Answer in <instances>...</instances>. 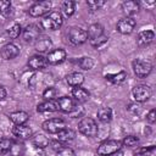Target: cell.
<instances>
[{
	"label": "cell",
	"mask_w": 156,
	"mask_h": 156,
	"mask_svg": "<svg viewBox=\"0 0 156 156\" xmlns=\"http://www.w3.org/2000/svg\"><path fill=\"white\" fill-rule=\"evenodd\" d=\"M87 35H88V40L90 45L94 48H100L104 44H106L108 40V37L105 34L104 27L100 23L90 24L87 30Z\"/></svg>",
	"instance_id": "cell-1"
},
{
	"label": "cell",
	"mask_w": 156,
	"mask_h": 156,
	"mask_svg": "<svg viewBox=\"0 0 156 156\" xmlns=\"http://www.w3.org/2000/svg\"><path fill=\"white\" fill-rule=\"evenodd\" d=\"M63 23V17L62 13L58 11H50L48 15L43 17L40 21V27L44 29H50V30H56L58 29Z\"/></svg>",
	"instance_id": "cell-2"
},
{
	"label": "cell",
	"mask_w": 156,
	"mask_h": 156,
	"mask_svg": "<svg viewBox=\"0 0 156 156\" xmlns=\"http://www.w3.org/2000/svg\"><path fill=\"white\" fill-rule=\"evenodd\" d=\"M78 130L85 136H95L99 132L96 122L90 117H84L78 123Z\"/></svg>",
	"instance_id": "cell-3"
},
{
	"label": "cell",
	"mask_w": 156,
	"mask_h": 156,
	"mask_svg": "<svg viewBox=\"0 0 156 156\" xmlns=\"http://www.w3.org/2000/svg\"><path fill=\"white\" fill-rule=\"evenodd\" d=\"M122 147V143L119 140H113V139H110V140H105L102 141L99 147H98V155L100 156H110L112 155L113 152L121 150Z\"/></svg>",
	"instance_id": "cell-4"
},
{
	"label": "cell",
	"mask_w": 156,
	"mask_h": 156,
	"mask_svg": "<svg viewBox=\"0 0 156 156\" xmlns=\"http://www.w3.org/2000/svg\"><path fill=\"white\" fill-rule=\"evenodd\" d=\"M133 66V72L136 77L139 78H145L146 76L150 74L151 69H152V65L151 62L149 61H145V60H140V58H136L133 61L132 63Z\"/></svg>",
	"instance_id": "cell-5"
},
{
	"label": "cell",
	"mask_w": 156,
	"mask_h": 156,
	"mask_svg": "<svg viewBox=\"0 0 156 156\" xmlns=\"http://www.w3.org/2000/svg\"><path fill=\"white\" fill-rule=\"evenodd\" d=\"M41 128L49 134H57L62 129L67 128V124L61 118H50L41 124Z\"/></svg>",
	"instance_id": "cell-6"
},
{
	"label": "cell",
	"mask_w": 156,
	"mask_h": 156,
	"mask_svg": "<svg viewBox=\"0 0 156 156\" xmlns=\"http://www.w3.org/2000/svg\"><path fill=\"white\" fill-rule=\"evenodd\" d=\"M52 7V4L51 1L49 0H44V1H37L35 4H33L28 12L32 17H39V16H44V15H48L50 12Z\"/></svg>",
	"instance_id": "cell-7"
},
{
	"label": "cell",
	"mask_w": 156,
	"mask_h": 156,
	"mask_svg": "<svg viewBox=\"0 0 156 156\" xmlns=\"http://www.w3.org/2000/svg\"><path fill=\"white\" fill-rule=\"evenodd\" d=\"M68 40L73 45L84 44L88 40L87 30L83 29V28H80V27H73V28H71L69 32H68Z\"/></svg>",
	"instance_id": "cell-8"
},
{
	"label": "cell",
	"mask_w": 156,
	"mask_h": 156,
	"mask_svg": "<svg viewBox=\"0 0 156 156\" xmlns=\"http://www.w3.org/2000/svg\"><path fill=\"white\" fill-rule=\"evenodd\" d=\"M132 94L136 102H145L151 96V88L146 84H139L133 88Z\"/></svg>",
	"instance_id": "cell-9"
},
{
	"label": "cell",
	"mask_w": 156,
	"mask_h": 156,
	"mask_svg": "<svg viewBox=\"0 0 156 156\" xmlns=\"http://www.w3.org/2000/svg\"><path fill=\"white\" fill-rule=\"evenodd\" d=\"M41 27L39 24H28L23 30H22V38L27 43H34L39 35H40Z\"/></svg>",
	"instance_id": "cell-10"
},
{
	"label": "cell",
	"mask_w": 156,
	"mask_h": 156,
	"mask_svg": "<svg viewBox=\"0 0 156 156\" xmlns=\"http://www.w3.org/2000/svg\"><path fill=\"white\" fill-rule=\"evenodd\" d=\"M135 27V20L132 17H123L117 22V30L121 34H130L134 30Z\"/></svg>",
	"instance_id": "cell-11"
},
{
	"label": "cell",
	"mask_w": 156,
	"mask_h": 156,
	"mask_svg": "<svg viewBox=\"0 0 156 156\" xmlns=\"http://www.w3.org/2000/svg\"><path fill=\"white\" fill-rule=\"evenodd\" d=\"M0 55L4 60H13L20 55V48L13 43H9L1 48Z\"/></svg>",
	"instance_id": "cell-12"
},
{
	"label": "cell",
	"mask_w": 156,
	"mask_h": 156,
	"mask_svg": "<svg viewBox=\"0 0 156 156\" xmlns=\"http://www.w3.org/2000/svg\"><path fill=\"white\" fill-rule=\"evenodd\" d=\"M66 56H67V54L63 49H55V50L49 51V54L46 56V60H48V63L58 65V63H62L66 60Z\"/></svg>",
	"instance_id": "cell-13"
},
{
	"label": "cell",
	"mask_w": 156,
	"mask_h": 156,
	"mask_svg": "<svg viewBox=\"0 0 156 156\" xmlns=\"http://www.w3.org/2000/svg\"><path fill=\"white\" fill-rule=\"evenodd\" d=\"M34 44V48L38 52H46L51 49L52 46V41L51 39L48 37V35H39V38L33 43Z\"/></svg>",
	"instance_id": "cell-14"
},
{
	"label": "cell",
	"mask_w": 156,
	"mask_h": 156,
	"mask_svg": "<svg viewBox=\"0 0 156 156\" xmlns=\"http://www.w3.org/2000/svg\"><path fill=\"white\" fill-rule=\"evenodd\" d=\"M48 60L43 55H34L28 60V66L34 71L44 69L45 67H48Z\"/></svg>",
	"instance_id": "cell-15"
},
{
	"label": "cell",
	"mask_w": 156,
	"mask_h": 156,
	"mask_svg": "<svg viewBox=\"0 0 156 156\" xmlns=\"http://www.w3.org/2000/svg\"><path fill=\"white\" fill-rule=\"evenodd\" d=\"M12 134L20 140H27L32 136V129L26 124H20L12 128Z\"/></svg>",
	"instance_id": "cell-16"
},
{
	"label": "cell",
	"mask_w": 156,
	"mask_h": 156,
	"mask_svg": "<svg viewBox=\"0 0 156 156\" xmlns=\"http://www.w3.org/2000/svg\"><path fill=\"white\" fill-rule=\"evenodd\" d=\"M56 102H57L58 110L62 111V112H65V113L71 112V110H72V108L74 107V105H76L74 100H73L72 98H68V96H62V98L57 99Z\"/></svg>",
	"instance_id": "cell-17"
},
{
	"label": "cell",
	"mask_w": 156,
	"mask_h": 156,
	"mask_svg": "<svg viewBox=\"0 0 156 156\" xmlns=\"http://www.w3.org/2000/svg\"><path fill=\"white\" fill-rule=\"evenodd\" d=\"M121 7H122V11L126 15V17H130L132 15H134L139 11L140 5H139V2H136L134 0H128V1H124Z\"/></svg>",
	"instance_id": "cell-18"
},
{
	"label": "cell",
	"mask_w": 156,
	"mask_h": 156,
	"mask_svg": "<svg viewBox=\"0 0 156 156\" xmlns=\"http://www.w3.org/2000/svg\"><path fill=\"white\" fill-rule=\"evenodd\" d=\"M66 82L68 85L76 88V87H80L84 82V76L80 72H72L66 77Z\"/></svg>",
	"instance_id": "cell-19"
},
{
	"label": "cell",
	"mask_w": 156,
	"mask_h": 156,
	"mask_svg": "<svg viewBox=\"0 0 156 156\" xmlns=\"http://www.w3.org/2000/svg\"><path fill=\"white\" fill-rule=\"evenodd\" d=\"M57 110H58V106H57L56 100H46L44 102H40L37 106L38 112H54Z\"/></svg>",
	"instance_id": "cell-20"
},
{
	"label": "cell",
	"mask_w": 156,
	"mask_h": 156,
	"mask_svg": "<svg viewBox=\"0 0 156 156\" xmlns=\"http://www.w3.org/2000/svg\"><path fill=\"white\" fill-rule=\"evenodd\" d=\"M10 119L15 123V126H20V124H24L29 119V115L24 111H16L10 113Z\"/></svg>",
	"instance_id": "cell-21"
},
{
	"label": "cell",
	"mask_w": 156,
	"mask_h": 156,
	"mask_svg": "<svg viewBox=\"0 0 156 156\" xmlns=\"http://www.w3.org/2000/svg\"><path fill=\"white\" fill-rule=\"evenodd\" d=\"M72 96L76 101L83 102V101H87L89 99V91L82 87H76L72 89Z\"/></svg>",
	"instance_id": "cell-22"
},
{
	"label": "cell",
	"mask_w": 156,
	"mask_h": 156,
	"mask_svg": "<svg viewBox=\"0 0 156 156\" xmlns=\"http://www.w3.org/2000/svg\"><path fill=\"white\" fill-rule=\"evenodd\" d=\"M56 136H57V140L60 143H68V141H72L76 138V132L69 129V128H65L61 132H58L56 134Z\"/></svg>",
	"instance_id": "cell-23"
},
{
	"label": "cell",
	"mask_w": 156,
	"mask_h": 156,
	"mask_svg": "<svg viewBox=\"0 0 156 156\" xmlns=\"http://www.w3.org/2000/svg\"><path fill=\"white\" fill-rule=\"evenodd\" d=\"M155 39V33L152 30H143L138 34V44L139 45H147Z\"/></svg>",
	"instance_id": "cell-24"
},
{
	"label": "cell",
	"mask_w": 156,
	"mask_h": 156,
	"mask_svg": "<svg viewBox=\"0 0 156 156\" xmlns=\"http://www.w3.org/2000/svg\"><path fill=\"white\" fill-rule=\"evenodd\" d=\"M32 143L34 144V146H37L39 149H45L46 146H49L50 140L44 134H37V135H34L32 138Z\"/></svg>",
	"instance_id": "cell-25"
},
{
	"label": "cell",
	"mask_w": 156,
	"mask_h": 156,
	"mask_svg": "<svg viewBox=\"0 0 156 156\" xmlns=\"http://www.w3.org/2000/svg\"><path fill=\"white\" fill-rule=\"evenodd\" d=\"M105 78H106L108 82L113 83V84H121V83H123V82L127 79V72L121 71V72H118V73L106 74V76H105Z\"/></svg>",
	"instance_id": "cell-26"
},
{
	"label": "cell",
	"mask_w": 156,
	"mask_h": 156,
	"mask_svg": "<svg viewBox=\"0 0 156 156\" xmlns=\"http://www.w3.org/2000/svg\"><path fill=\"white\" fill-rule=\"evenodd\" d=\"M98 118L102 123H107L112 119V110L110 107H101L98 110Z\"/></svg>",
	"instance_id": "cell-27"
},
{
	"label": "cell",
	"mask_w": 156,
	"mask_h": 156,
	"mask_svg": "<svg viewBox=\"0 0 156 156\" xmlns=\"http://www.w3.org/2000/svg\"><path fill=\"white\" fill-rule=\"evenodd\" d=\"M61 10H62V13L66 16V17H71L73 13H74V10H76V2L74 1H63L61 4Z\"/></svg>",
	"instance_id": "cell-28"
},
{
	"label": "cell",
	"mask_w": 156,
	"mask_h": 156,
	"mask_svg": "<svg viewBox=\"0 0 156 156\" xmlns=\"http://www.w3.org/2000/svg\"><path fill=\"white\" fill-rule=\"evenodd\" d=\"M12 143H13V140L12 139H9V138L0 139V156H4L6 154H9Z\"/></svg>",
	"instance_id": "cell-29"
},
{
	"label": "cell",
	"mask_w": 156,
	"mask_h": 156,
	"mask_svg": "<svg viewBox=\"0 0 156 156\" xmlns=\"http://www.w3.org/2000/svg\"><path fill=\"white\" fill-rule=\"evenodd\" d=\"M12 4L9 0H0V15L4 17H7L11 13Z\"/></svg>",
	"instance_id": "cell-30"
},
{
	"label": "cell",
	"mask_w": 156,
	"mask_h": 156,
	"mask_svg": "<svg viewBox=\"0 0 156 156\" xmlns=\"http://www.w3.org/2000/svg\"><path fill=\"white\" fill-rule=\"evenodd\" d=\"M121 143H122V145H124L127 147H135L139 145V138L135 135H128Z\"/></svg>",
	"instance_id": "cell-31"
},
{
	"label": "cell",
	"mask_w": 156,
	"mask_h": 156,
	"mask_svg": "<svg viewBox=\"0 0 156 156\" xmlns=\"http://www.w3.org/2000/svg\"><path fill=\"white\" fill-rule=\"evenodd\" d=\"M23 152H24V147H23V145L20 144V143L13 141L12 145H11V149H10L9 154H10L11 156H22Z\"/></svg>",
	"instance_id": "cell-32"
},
{
	"label": "cell",
	"mask_w": 156,
	"mask_h": 156,
	"mask_svg": "<svg viewBox=\"0 0 156 156\" xmlns=\"http://www.w3.org/2000/svg\"><path fill=\"white\" fill-rule=\"evenodd\" d=\"M78 65H79L80 68H83V69H85V71H89V69H91L93 66H94V60H93L91 57L85 56V57H82L80 60H78Z\"/></svg>",
	"instance_id": "cell-33"
},
{
	"label": "cell",
	"mask_w": 156,
	"mask_h": 156,
	"mask_svg": "<svg viewBox=\"0 0 156 156\" xmlns=\"http://www.w3.org/2000/svg\"><path fill=\"white\" fill-rule=\"evenodd\" d=\"M21 33H22V28H21V26H20L18 23H13V24L7 29V34H9V37L12 38V39L18 38Z\"/></svg>",
	"instance_id": "cell-34"
},
{
	"label": "cell",
	"mask_w": 156,
	"mask_h": 156,
	"mask_svg": "<svg viewBox=\"0 0 156 156\" xmlns=\"http://www.w3.org/2000/svg\"><path fill=\"white\" fill-rule=\"evenodd\" d=\"M84 115V107L80 104H76L74 107L71 110V112H68V116L71 118H78V117H83Z\"/></svg>",
	"instance_id": "cell-35"
},
{
	"label": "cell",
	"mask_w": 156,
	"mask_h": 156,
	"mask_svg": "<svg viewBox=\"0 0 156 156\" xmlns=\"http://www.w3.org/2000/svg\"><path fill=\"white\" fill-rule=\"evenodd\" d=\"M106 2L102 1V0H89L87 1V6L89 7L90 11H96V10H100Z\"/></svg>",
	"instance_id": "cell-36"
},
{
	"label": "cell",
	"mask_w": 156,
	"mask_h": 156,
	"mask_svg": "<svg viewBox=\"0 0 156 156\" xmlns=\"http://www.w3.org/2000/svg\"><path fill=\"white\" fill-rule=\"evenodd\" d=\"M56 95H57V90L54 87H50V88L45 89L44 93H43V98H45L46 100H54L56 98Z\"/></svg>",
	"instance_id": "cell-37"
},
{
	"label": "cell",
	"mask_w": 156,
	"mask_h": 156,
	"mask_svg": "<svg viewBox=\"0 0 156 156\" xmlns=\"http://www.w3.org/2000/svg\"><path fill=\"white\" fill-rule=\"evenodd\" d=\"M154 152H155V146L151 145L149 147H141V149H139L135 152V155H138V156H151Z\"/></svg>",
	"instance_id": "cell-38"
},
{
	"label": "cell",
	"mask_w": 156,
	"mask_h": 156,
	"mask_svg": "<svg viewBox=\"0 0 156 156\" xmlns=\"http://www.w3.org/2000/svg\"><path fill=\"white\" fill-rule=\"evenodd\" d=\"M56 156H76V152L68 146H62L56 151Z\"/></svg>",
	"instance_id": "cell-39"
},
{
	"label": "cell",
	"mask_w": 156,
	"mask_h": 156,
	"mask_svg": "<svg viewBox=\"0 0 156 156\" xmlns=\"http://www.w3.org/2000/svg\"><path fill=\"white\" fill-rule=\"evenodd\" d=\"M146 121H147L149 123H151V124L156 122V110H155V108H152V110L149 111V113H147V116H146Z\"/></svg>",
	"instance_id": "cell-40"
},
{
	"label": "cell",
	"mask_w": 156,
	"mask_h": 156,
	"mask_svg": "<svg viewBox=\"0 0 156 156\" xmlns=\"http://www.w3.org/2000/svg\"><path fill=\"white\" fill-rule=\"evenodd\" d=\"M128 110H129L130 112H133V113H139L140 110H141V106H140L139 104H130L129 107H128Z\"/></svg>",
	"instance_id": "cell-41"
},
{
	"label": "cell",
	"mask_w": 156,
	"mask_h": 156,
	"mask_svg": "<svg viewBox=\"0 0 156 156\" xmlns=\"http://www.w3.org/2000/svg\"><path fill=\"white\" fill-rule=\"evenodd\" d=\"M49 145H51V147L55 150V151H57V150H60L63 145H62V143H60L58 140H56V141H50V144Z\"/></svg>",
	"instance_id": "cell-42"
},
{
	"label": "cell",
	"mask_w": 156,
	"mask_h": 156,
	"mask_svg": "<svg viewBox=\"0 0 156 156\" xmlns=\"http://www.w3.org/2000/svg\"><path fill=\"white\" fill-rule=\"evenodd\" d=\"M6 89H5V87H2V85H0V100H2V99H5L6 98Z\"/></svg>",
	"instance_id": "cell-43"
},
{
	"label": "cell",
	"mask_w": 156,
	"mask_h": 156,
	"mask_svg": "<svg viewBox=\"0 0 156 156\" xmlns=\"http://www.w3.org/2000/svg\"><path fill=\"white\" fill-rule=\"evenodd\" d=\"M124 154H123V151H121V150H118V151H116V152H113L112 155H110V156H123Z\"/></svg>",
	"instance_id": "cell-44"
}]
</instances>
